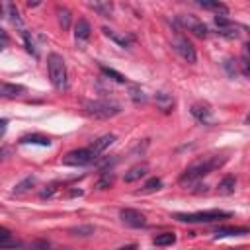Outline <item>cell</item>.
I'll use <instances>...</instances> for the list:
<instances>
[{
  "instance_id": "20",
  "label": "cell",
  "mask_w": 250,
  "mask_h": 250,
  "mask_svg": "<svg viewBox=\"0 0 250 250\" xmlns=\"http://www.w3.org/2000/svg\"><path fill=\"white\" fill-rule=\"evenodd\" d=\"M102 31H104V35L105 37H109L111 41H115L117 45H121V47H129V43H131V37H125V35H119V33H115L113 29H109V27H102Z\"/></svg>"
},
{
  "instance_id": "31",
  "label": "cell",
  "mask_w": 250,
  "mask_h": 250,
  "mask_svg": "<svg viewBox=\"0 0 250 250\" xmlns=\"http://www.w3.org/2000/svg\"><path fill=\"white\" fill-rule=\"evenodd\" d=\"M219 33H221L223 37H227V39H236V37L240 35V31H238L234 25H230V27H225V29H219Z\"/></svg>"
},
{
  "instance_id": "12",
  "label": "cell",
  "mask_w": 250,
  "mask_h": 250,
  "mask_svg": "<svg viewBox=\"0 0 250 250\" xmlns=\"http://www.w3.org/2000/svg\"><path fill=\"white\" fill-rule=\"evenodd\" d=\"M154 102H156V105H158V109H162V113H170L172 109H174V98L170 96V94H166V92H158L156 96H154Z\"/></svg>"
},
{
  "instance_id": "13",
  "label": "cell",
  "mask_w": 250,
  "mask_h": 250,
  "mask_svg": "<svg viewBox=\"0 0 250 250\" xmlns=\"http://www.w3.org/2000/svg\"><path fill=\"white\" fill-rule=\"evenodd\" d=\"M25 92V88L21 84H2L0 86V98H6V100H12V98H18Z\"/></svg>"
},
{
  "instance_id": "25",
  "label": "cell",
  "mask_w": 250,
  "mask_h": 250,
  "mask_svg": "<svg viewBox=\"0 0 250 250\" xmlns=\"http://www.w3.org/2000/svg\"><path fill=\"white\" fill-rule=\"evenodd\" d=\"M160 188H162V180H160V178H150V180L143 186L141 191H143V193H152V191H158Z\"/></svg>"
},
{
  "instance_id": "36",
  "label": "cell",
  "mask_w": 250,
  "mask_h": 250,
  "mask_svg": "<svg viewBox=\"0 0 250 250\" xmlns=\"http://www.w3.org/2000/svg\"><path fill=\"white\" fill-rule=\"evenodd\" d=\"M8 152H10V148H6V146H4V148H0V160H2V158H4Z\"/></svg>"
},
{
  "instance_id": "35",
  "label": "cell",
  "mask_w": 250,
  "mask_h": 250,
  "mask_svg": "<svg viewBox=\"0 0 250 250\" xmlns=\"http://www.w3.org/2000/svg\"><path fill=\"white\" fill-rule=\"evenodd\" d=\"M72 232H92V227H86V229H72Z\"/></svg>"
},
{
  "instance_id": "11",
  "label": "cell",
  "mask_w": 250,
  "mask_h": 250,
  "mask_svg": "<svg viewBox=\"0 0 250 250\" xmlns=\"http://www.w3.org/2000/svg\"><path fill=\"white\" fill-rule=\"evenodd\" d=\"M191 115H193L199 123H203V125L213 123V113H211V109H209L207 105H199V104L191 105Z\"/></svg>"
},
{
  "instance_id": "23",
  "label": "cell",
  "mask_w": 250,
  "mask_h": 250,
  "mask_svg": "<svg viewBox=\"0 0 250 250\" xmlns=\"http://www.w3.org/2000/svg\"><path fill=\"white\" fill-rule=\"evenodd\" d=\"M174 242H176V234H174V232H162V234H156L154 240H152L154 246H170V244H174Z\"/></svg>"
},
{
  "instance_id": "33",
  "label": "cell",
  "mask_w": 250,
  "mask_h": 250,
  "mask_svg": "<svg viewBox=\"0 0 250 250\" xmlns=\"http://www.w3.org/2000/svg\"><path fill=\"white\" fill-rule=\"evenodd\" d=\"M215 23H217L219 29H225V27H230L232 25V21L229 18H225V16H215Z\"/></svg>"
},
{
  "instance_id": "37",
  "label": "cell",
  "mask_w": 250,
  "mask_h": 250,
  "mask_svg": "<svg viewBox=\"0 0 250 250\" xmlns=\"http://www.w3.org/2000/svg\"><path fill=\"white\" fill-rule=\"evenodd\" d=\"M0 39H4V41H6V39H8V35H6V33H4V29H2V27H0Z\"/></svg>"
},
{
  "instance_id": "24",
  "label": "cell",
  "mask_w": 250,
  "mask_h": 250,
  "mask_svg": "<svg viewBox=\"0 0 250 250\" xmlns=\"http://www.w3.org/2000/svg\"><path fill=\"white\" fill-rule=\"evenodd\" d=\"M100 70H102V74L104 76H107L109 80H115V82H127V78L121 74V72H117V70H113V68H107V66H100Z\"/></svg>"
},
{
  "instance_id": "2",
  "label": "cell",
  "mask_w": 250,
  "mask_h": 250,
  "mask_svg": "<svg viewBox=\"0 0 250 250\" xmlns=\"http://www.w3.org/2000/svg\"><path fill=\"white\" fill-rule=\"evenodd\" d=\"M84 111L96 119H109L121 111V105L109 100H88L84 102Z\"/></svg>"
},
{
  "instance_id": "21",
  "label": "cell",
  "mask_w": 250,
  "mask_h": 250,
  "mask_svg": "<svg viewBox=\"0 0 250 250\" xmlns=\"http://www.w3.org/2000/svg\"><path fill=\"white\" fill-rule=\"evenodd\" d=\"M33 186H35V178H33V176H27V178H23L20 184H16V186H14L12 193H14V195H21V193L29 191Z\"/></svg>"
},
{
  "instance_id": "9",
  "label": "cell",
  "mask_w": 250,
  "mask_h": 250,
  "mask_svg": "<svg viewBox=\"0 0 250 250\" xmlns=\"http://www.w3.org/2000/svg\"><path fill=\"white\" fill-rule=\"evenodd\" d=\"M113 143H115V135H113V133H107V135H102L100 139H96L88 150H90V152L94 154V158H96L100 152H104V150H105L109 145H113Z\"/></svg>"
},
{
  "instance_id": "34",
  "label": "cell",
  "mask_w": 250,
  "mask_h": 250,
  "mask_svg": "<svg viewBox=\"0 0 250 250\" xmlns=\"http://www.w3.org/2000/svg\"><path fill=\"white\" fill-rule=\"evenodd\" d=\"M6 129H8V119H4V117H0V137L6 133Z\"/></svg>"
},
{
  "instance_id": "28",
  "label": "cell",
  "mask_w": 250,
  "mask_h": 250,
  "mask_svg": "<svg viewBox=\"0 0 250 250\" xmlns=\"http://www.w3.org/2000/svg\"><path fill=\"white\" fill-rule=\"evenodd\" d=\"M57 14H59V23L62 25V29H68V25H70V12L66 8H57Z\"/></svg>"
},
{
  "instance_id": "22",
  "label": "cell",
  "mask_w": 250,
  "mask_h": 250,
  "mask_svg": "<svg viewBox=\"0 0 250 250\" xmlns=\"http://www.w3.org/2000/svg\"><path fill=\"white\" fill-rule=\"evenodd\" d=\"M88 6H90L94 12H98L100 16H105V18H109L111 12H113V4H111V2H90Z\"/></svg>"
},
{
  "instance_id": "8",
  "label": "cell",
  "mask_w": 250,
  "mask_h": 250,
  "mask_svg": "<svg viewBox=\"0 0 250 250\" xmlns=\"http://www.w3.org/2000/svg\"><path fill=\"white\" fill-rule=\"evenodd\" d=\"M174 49L178 51V55L184 59V61H188L189 64H193L195 61H197V55H195V49H193V45L186 39V37H182V35H178L176 39H174Z\"/></svg>"
},
{
  "instance_id": "10",
  "label": "cell",
  "mask_w": 250,
  "mask_h": 250,
  "mask_svg": "<svg viewBox=\"0 0 250 250\" xmlns=\"http://www.w3.org/2000/svg\"><path fill=\"white\" fill-rule=\"evenodd\" d=\"M90 31H92V27H90V23L82 18V20H78V23L74 25V39H76V43L82 47L88 39H90Z\"/></svg>"
},
{
  "instance_id": "18",
  "label": "cell",
  "mask_w": 250,
  "mask_h": 250,
  "mask_svg": "<svg viewBox=\"0 0 250 250\" xmlns=\"http://www.w3.org/2000/svg\"><path fill=\"white\" fill-rule=\"evenodd\" d=\"M18 246H20V242L16 238H12L10 230L0 227V248H18Z\"/></svg>"
},
{
  "instance_id": "3",
  "label": "cell",
  "mask_w": 250,
  "mask_h": 250,
  "mask_svg": "<svg viewBox=\"0 0 250 250\" xmlns=\"http://www.w3.org/2000/svg\"><path fill=\"white\" fill-rule=\"evenodd\" d=\"M47 68H49V78L53 82V86L57 90H64L66 88V66L61 55L51 53L47 57Z\"/></svg>"
},
{
  "instance_id": "7",
  "label": "cell",
  "mask_w": 250,
  "mask_h": 250,
  "mask_svg": "<svg viewBox=\"0 0 250 250\" xmlns=\"http://www.w3.org/2000/svg\"><path fill=\"white\" fill-rule=\"evenodd\" d=\"M119 219H121L123 225H127L131 229H141V227L146 225V217L137 209H121L119 211Z\"/></svg>"
},
{
  "instance_id": "29",
  "label": "cell",
  "mask_w": 250,
  "mask_h": 250,
  "mask_svg": "<svg viewBox=\"0 0 250 250\" xmlns=\"http://www.w3.org/2000/svg\"><path fill=\"white\" fill-rule=\"evenodd\" d=\"M111 184H113V174L102 172V178L96 182V188H98V189H105V188H109Z\"/></svg>"
},
{
  "instance_id": "26",
  "label": "cell",
  "mask_w": 250,
  "mask_h": 250,
  "mask_svg": "<svg viewBox=\"0 0 250 250\" xmlns=\"http://www.w3.org/2000/svg\"><path fill=\"white\" fill-rule=\"evenodd\" d=\"M8 12H10V20H12V23L14 25H18L20 29L23 27V23H21V18H20V12H18V6L16 4H8ZM21 33H23V29H21Z\"/></svg>"
},
{
  "instance_id": "30",
  "label": "cell",
  "mask_w": 250,
  "mask_h": 250,
  "mask_svg": "<svg viewBox=\"0 0 250 250\" xmlns=\"http://www.w3.org/2000/svg\"><path fill=\"white\" fill-rule=\"evenodd\" d=\"M240 66H242V74H244V76H248V74H250V68H248V43H246V45H244V49H242Z\"/></svg>"
},
{
  "instance_id": "6",
  "label": "cell",
  "mask_w": 250,
  "mask_h": 250,
  "mask_svg": "<svg viewBox=\"0 0 250 250\" xmlns=\"http://www.w3.org/2000/svg\"><path fill=\"white\" fill-rule=\"evenodd\" d=\"M178 21L188 29V31H191L195 37H207V33H209V29H207V25L203 23V21H199L195 16H180L178 18Z\"/></svg>"
},
{
  "instance_id": "32",
  "label": "cell",
  "mask_w": 250,
  "mask_h": 250,
  "mask_svg": "<svg viewBox=\"0 0 250 250\" xmlns=\"http://www.w3.org/2000/svg\"><path fill=\"white\" fill-rule=\"evenodd\" d=\"M25 250H49V242H45V240H33L31 244L25 246Z\"/></svg>"
},
{
  "instance_id": "4",
  "label": "cell",
  "mask_w": 250,
  "mask_h": 250,
  "mask_svg": "<svg viewBox=\"0 0 250 250\" xmlns=\"http://www.w3.org/2000/svg\"><path fill=\"white\" fill-rule=\"evenodd\" d=\"M230 213L229 211H221V209H209V211H197V213H176L174 219L182 221V223H213V221H221V219H229Z\"/></svg>"
},
{
  "instance_id": "5",
  "label": "cell",
  "mask_w": 250,
  "mask_h": 250,
  "mask_svg": "<svg viewBox=\"0 0 250 250\" xmlns=\"http://www.w3.org/2000/svg\"><path fill=\"white\" fill-rule=\"evenodd\" d=\"M92 160H94V154L88 148H76V150H70L62 158V164H66V166H86Z\"/></svg>"
},
{
  "instance_id": "38",
  "label": "cell",
  "mask_w": 250,
  "mask_h": 250,
  "mask_svg": "<svg viewBox=\"0 0 250 250\" xmlns=\"http://www.w3.org/2000/svg\"><path fill=\"white\" fill-rule=\"evenodd\" d=\"M2 14H4V8H2V4H0V18H2Z\"/></svg>"
},
{
  "instance_id": "27",
  "label": "cell",
  "mask_w": 250,
  "mask_h": 250,
  "mask_svg": "<svg viewBox=\"0 0 250 250\" xmlns=\"http://www.w3.org/2000/svg\"><path fill=\"white\" fill-rule=\"evenodd\" d=\"M129 96H131V100H133L135 104H145V102H146V96H145V92H143L139 86H131V88H129Z\"/></svg>"
},
{
  "instance_id": "17",
  "label": "cell",
  "mask_w": 250,
  "mask_h": 250,
  "mask_svg": "<svg viewBox=\"0 0 250 250\" xmlns=\"http://www.w3.org/2000/svg\"><path fill=\"white\" fill-rule=\"evenodd\" d=\"M234 188H236V178H234V176H225V178L219 182L217 191H219L221 195H229V193L234 191Z\"/></svg>"
},
{
  "instance_id": "39",
  "label": "cell",
  "mask_w": 250,
  "mask_h": 250,
  "mask_svg": "<svg viewBox=\"0 0 250 250\" xmlns=\"http://www.w3.org/2000/svg\"><path fill=\"white\" fill-rule=\"evenodd\" d=\"M0 51H2V45H0Z\"/></svg>"
},
{
  "instance_id": "14",
  "label": "cell",
  "mask_w": 250,
  "mask_h": 250,
  "mask_svg": "<svg viewBox=\"0 0 250 250\" xmlns=\"http://www.w3.org/2000/svg\"><path fill=\"white\" fill-rule=\"evenodd\" d=\"M146 172H148V166L146 164H135V166H131L127 172H125V182H137V180H141L143 176H146Z\"/></svg>"
},
{
  "instance_id": "15",
  "label": "cell",
  "mask_w": 250,
  "mask_h": 250,
  "mask_svg": "<svg viewBox=\"0 0 250 250\" xmlns=\"http://www.w3.org/2000/svg\"><path fill=\"white\" fill-rule=\"evenodd\" d=\"M240 234H248V229L246 227H221L215 230V236L221 238V236H240Z\"/></svg>"
},
{
  "instance_id": "16",
  "label": "cell",
  "mask_w": 250,
  "mask_h": 250,
  "mask_svg": "<svg viewBox=\"0 0 250 250\" xmlns=\"http://www.w3.org/2000/svg\"><path fill=\"white\" fill-rule=\"evenodd\" d=\"M20 143H21V145H41V146H49V145H51V139L45 137V135H37V133H33V135H25V137H21Z\"/></svg>"
},
{
  "instance_id": "1",
  "label": "cell",
  "mask_w": 250,
  "mask_h": 250,
  "mask_svg": "<svg viewBox=\"0 0 250 250\" xmlns=\"http://www.w3.org/2000/svg\"><path fill=\"white\" fill-rule=\"evenodd\" d=\"M225 156H207V158H201L197 162H193L191 166H188L182 176H180V184H193L197 180H201L203 176L211 174L213 170H217L219 166L225 164Z\"/></svg>"
},
{
  "instance_id": "19",
  "label": "cell",
  "mask_w": 250,
  "mask_h": 250,
  "mask_svg": "<svg viewBox=\"0 0 250 250\" xmlns=\"http://www.w3.org/2000/svg\"><path fill=\"white\" fill-rule=\"evenodd\" d=\"M197 6H201V8H205V10H213V12L221 14V16H227V14H229V8H227L225 4H221V2H209V0H199V2H197Z\"/></svg>"
}]
</instances>
